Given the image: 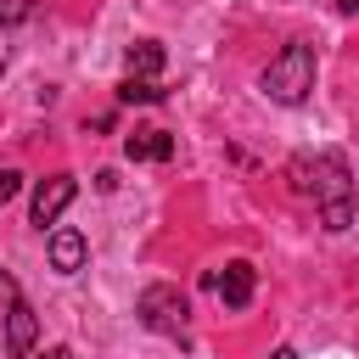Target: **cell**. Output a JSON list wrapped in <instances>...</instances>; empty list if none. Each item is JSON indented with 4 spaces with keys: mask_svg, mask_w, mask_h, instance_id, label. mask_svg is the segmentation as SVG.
Masks as SVG:
<instances>
[{
    "mask_svg": "<svg viewBox=\"0 0 359 359\" xmlns=\"http://www.w3.org/2000/svg\"><path fill=\"white\" fill-rule=\"evenodd\" d=\"M45 252H50V269H56V275H79L90 247H84V236H79V230H67V224H62V230H50Z\"/></svg>",
    "mask_w": 359,
    "mask_h": 359,
    "instance_id": "obj_7",
    "label": "cell"
},
{
    "mask_svg": "<svg viewBox=\"0 0 359 359\" xmlns=\"http://www.w3.org/2000/svg\"><path fill=\"white\" fill-rule=\"evenodd\" d=\"M252 286H258V269H252L247 258H230L224 275L213 280V292H219L224 309H247V303H252Z\"/></svg>",
    "mask_w": 359,
    "mask_h": 359,
    "instance_id": "obj_6",
    "label": "cell"
},
{
    "mask_svg": "<svg viewBox=\"0 0 359 359\" xmlns=\"http://www.w3.org/2000/svg\"><path fill=\"white\" fill-rule=\"evenodd\" d=\"M17 297H22V292H17V275L0 269V303H17Z\"/></svg>",
    "mask_w": 359,
    "mask_h": 359,
    "instance_id": "obj_12",
    "label": "cell"
},
{
    "mask_svg": "<svg viewBox=\"0 0 359 359\" xmlns=\"http://www.w3.org/2000/svg\"><path fill=\"white\" fill-rule=\"evenodd\" d=\"M337 11H359V0H337Z\"/></svg>",
    "mask_w": 359,
    "mask_h": 359,
    "instance_id": "obj_16",
    "label": "cell"
},
{
    "mask_svg": "<svg viewBox=\"0 0 359 359\" xmlns=\"http://www.w3.org/2000/svg\"><path fill=\"white\" fill-rule=\"evenodd\" d=\"M135 314H140V325H146V331H157V337H180V331H185V320H191V303H185V292H180V286L151 280V286L135 297Z\"/></svg>",
    "mask_w": 359,
    "mask_h": 359,
    "instance_id": "obj_3",
    "label": "cell"
},
{
    "mask_svg": "<svg viewBox=\"0 0 359 359\" xmlns=\"http://www.w3.org/2000/svg\"><path fill=\"white\" fill-rule=\"evenodd\" d=\"M309 168H314V180H303L297 191H314V208H320L325 230H348L353 224V174H348V157L342 151H320Z\"/></svg>",
    "mask_w": 359,
    "mask_h": 359,
    "instance_id": "obj_1",
    "label": "cell"
},
{
    "mask_svg": "<svg viewBox=\"0 0 359 359\" xmlns=\"http://www.w3.org/2000/svg\"><path fill=\"white\" fill-rule=\"evenodd\" d=\"M123 62H129V79H157L163 73V45L157 39H135L123 50Z\"/></svg>",
    "mask_w": 359,
    "mask_h": 359,
    "instance_id": "obj_9",
    "label": "cell"
},
{
    "mask_svg": "<svg viewBox=\"0 0 359 359\" xmlns=\"http://www.w3.org/2000/svg\"><path fill=\"white\" fill-rule=\"evenodd\" d=\"M258 90H264L269 101H280V107L309 101V90H314V45H303V39L280 45V56H269V67H264Z\"/></svg>",
    "mask_w": 359,
    "mask_h": 359,
    "instance_id": "obj_2",
    "label": "cell"
},
{
    "mask_svg": "<svg viewBox=\"0 0 359 359\" xmlns=\"http://www.w3.org/2000/svg\"><path fill=\"white\" fill-rule=\"evenodd\" d=\"M123 157H129V163H168V157H174V135H168V129H135V135L123 140Z\"/></svg>",
    "mask_w": 359,
    "mask_h": 359,
    "instance_id": "obj_8",
    "label": "cell"
},
{
    "mask_svg": "<svg viewBox=\"0 0 359 359\" xmlns=\"http://www.w3.org/2000/svg\"><path fill=\"white\" fill-rule=\"evenodd\" d=\"M73 196H79V180H73V174H50V180H39V191H34L28 219L45 230V224H56V219L73 208Z\"/></svg>",
    "mask_w": 359,
    "mask_h": 359,
    "instance_id": "obj_4",
    "label": "cell"
},
{
    "mask_svg": "<svg viewBox=\"0 0 359 359\" xmlns=\"http://www.w3.org/2000/svg\"><path fill=\"white\" fill-rule=\"evenodd\" d=\"M34 342H39V314H34V303H28V297L6 303V359H28Z\"/></svg>",
    "mask_w": 359,
    "mask_h": 359,
    "instance_id": "obj_5",
    "label": "cell"
},
{
    "mask_svg": "<svg viewBox=\"0 0 359 359\" xmlns=\"http://www.w3.org/2000/svg\"><path fill=\"white\" fill-rule=\"evenodd\" d=\"M269 359H297V353H292V348H275V353H269Z\"/></svg>",
    "mask_w": 359,
    "mask_h": 359,
    "instance_id": "obj_15",
    "label": "cell"
},
{
    "mask_svg": "<svg viewBox=\"0 0 359 359\" xmlns=\"http://www.w3.org/2000/svg\"><path fill=\"white\" fill-rule=\"evenodd\" d=\"M118 101H123V107H135V101L151 107V101H163V90H157V79H123V84H118Z\"/></svg>",
    "mask_w": 359,
    "mask_h": 359,
    "instance_id": "obj_10",
    "label": "cell"
},
{
    "mask_svg": "<svg viewBox=\"0 0 359 359\" xmlns=\"http://www.w3.org/2000/svg\"><path fill=\"white\" fill-rule=\"evenodd\" d=\"M17 191H22V174H17V168H0V208H6Z\"/></svg>",
    "mask_w": 359,
    "mask_h": 359,
    "instance_id": "obj_11",
    "label": "cell"
},
{
    "mask_svg": "<svg viewBox=\"0 0 359 359\" xmlns=\"http://www.w3.org/2000/svg\"><path fill=\"white\" fill-rule=\"evenodd\" d=\"M22 17H28V0H11L6 6V22H22Z\"/></svg>",
    "mask_w": 359,
    "mask_h": 359,
    "instance_id": "obj_13",
    "label": "cell"
},
{
    "mask_svg": "<svg viewBox=\"0 0 359 359\" xmlns=\"http://www.w3.org/2000/svg\"><path fill=\"white\" fill-rule=\"evenodd\" d=\"M0 73H6V45H0Z\"/></svg>",
    "mask_w": 359,
    "mask_h": 359,
    "instance_id": "obj_17",
    "label": "cell"
},
{
    "mask_svg": "<svg viewBox=\"0 0 359 359\" xmlns=\"http://www.w3.org/2000/svg\"><path fill=\"white\" fill-rule=\"evenodd\" d=\"M45 359H73V348H45Z\"/></svg>",
    "mask_w": 359,
    "mask_h": 359,
    "instance_id": "obj_14",
    "label": "cell"
}]
</instances>
